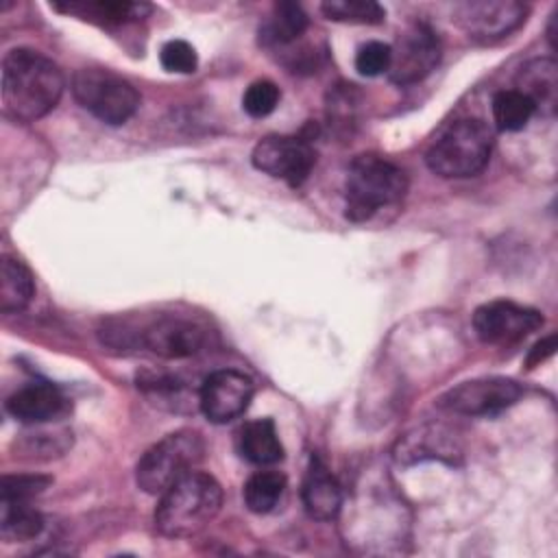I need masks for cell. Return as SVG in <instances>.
<instances>
[{
  "label": "cell",
  "mask_w": 558,
  "mask_h": 558,
  "mask_svg": "<svg viewBox=\"0 0 558 558\" xmlns=\"http://www.w3.org/2000/svg\"><path fill=\"white\" fill-rule=\"evenodd\" d=\"M493 135L482 120L451 122L425 155L427 168L445 179H464L484 170L490 159Z\"/></svg>",
  "instance_id": "4"
},
{
  "label": "cell",
  "mask_w": 558,
  "mask_h": 558,
  "mask_svg": "<svg viewBox=\"0 0 558 558\" xmlns=\"http://www.w3.org/2000/svg\"><path fill=\"white\" fill-rule=\"evenodd\" d=\"M543 325L541 312L512 301H490L475 310L473 327L488 344H508L525 338Z\"/></svg>",
  "instance_id": "12"
},
{
  "label": "cell",
  "mask_w": 558,
  "mask_h": 558,
  "mask_svg": "<svg viewBox=\"0 0 558 558\" xmlns=\"http://www.w3.org/2000/svg\"><path fill=\"white\" fill-rule=\"evenodd\" d=\"M0 534L7 543L31 541L44 527V519L31 501H0Z\"/></svg>",
  "instance_id": "21"
},
{
  "label": "cell",
  "mask_w": 558,
  "mask_h": 558,
  "mask_svg": "<svg viewBox=\"0 0 558 558\" xmlns=\"http://www.w3.org/2000/svg\"><path fill=\"white\" fill-rule=\"evenodd\" d=\"M279 87L272 81H255L246 87L242 96V107L251 118H266L279 105Z\"/></svg>",
  "instance_id": "25"
},
{
  "label": "cell",
  "mask_w": 558,
  "mask_h": 558,
  "mask_svg": "<svg viewBox=\"0 0 558 558\" xmlns=\"http://www.w3.org/2000/svg\"><path fill=\"white\" fill-rule=\"evenodd\" d=\"M390 68V44L368 41L355 54V70L362 76H377Z\"/></svg>",
  "instance_id": "28"
},
{
  "label": "cell",
  "mask_w": 558,
  "mask_h": 558,
  "mask_svg": "<svg viewBox=\"0 0 558 558\" xmlns=\"http://www.w3.org/2000/svg\"><path fill=\"white\" fill-rule=\"evenodd\" d=\"M52 480L46 475H4L0 484V501H31Z\"/></svg>",
  "instance_id": "26"
},
{
  "label": "cell",
  "mask_w": 558,
  "mask_h": 558,
  "mask_svg": "<svg viewBox=\"0 0 558 558\" xmlns=\"http://www.w3.org/2000/svg\"><path fill=\"white\" fill-rule=\"evenodd\" d=\"M240 453L253 464H275L283 458V445L277 436L272 418L248 421L238 436Z\"/></svg>",
  "instance_id": "17"
},
{
  "label": "cell",
  "mask_w": 558,
  "mask_h": 558,
  "mask_svg": "<svg viewBox=\"0 0 558 558\" xmlns=\"http://www.w3.org/2000/svg\"><path fill=\"white\" fill-rule=\"evenodd\" d=\"M286 488V477L279 471H257L244 484V504L251 512H270Z\"/></svg>",
  "instance_id": "23"
},
{
  "label": "cell",
  "mask_w": 558,
  "mask_h": 558,
  "mask_svg": "<svg viewBox=\"0 0 558 558\" xmlns=\"http://www.w3.org/2000/svg\"><path fill=\"white\" fill-rule=\"evenodd\" d=\"M205 456L201 434L179 429L155 442L137 462V486L148 495H163L183 475L194 471Z\"/></svg>",
  "instance_id": "5"
},
{
  "label": "cell",
  "mask_w": 558,
  "mask_h": 558,
  "mask_svg": "<svg viewBox=\"0 0 558 558\" xmlns=\"http://www.w3.org/2000/svg\"><path fill=\"white\" fill-rule=\"evenodd\" d=\"M140 342L155 355L181 360L198 353L205 344V331L192 320L163 316L144 327Z\"/></svg>",
  "instance_id": "13"
},
{
  "label": "cell",
  "mask_w": 558,
  "mask_h": 558,
  "mask_svg": "<svg viewBox=\"0 0 558 558\" xmlns=\"http://www.w3.org/2000/svg\"><path fill=\"white\" fill-rule=\"evenodd\" d=\"M440 61V39L423 22L410 24L390 46L388 76L397 85H412L423 81Z\"/></svg>",
  "instance_id": "8"
},
{
  "label": "cell",
  "mask_w": 558,
  "mask_h": 558,
  "mask_svg": "<svg viewBox=\"0 0 558 558\" xmlns=\"http://www.w3.org/2000/svg\"><path fill=\"white\" fill-rule=\"evenodd\" d=\"M159 61H161L163 70L179 72V74H190L198 65V57H196L194 46H190L183 39L166 41L161 52H159Z\"/></svg>",
  "instance_id": "27"
},
{
  "label": "cell",
  "mask_w": 558,
  "mask_h": 558,
  "mask_svg": "<svg viewBox=\"0 0 558 558\" xmlns=\"http://www.w3.org/2000/svg\"><path fill=\"white\" fill-rule=\"evenodd\" d=\"M307 31V15L296 2H277L268 22L262 26L259 37L268 48H283L296 41Z\"/></svg>",
  "instance_id": "19"
},
{
  "label": "cell",
  "mask_w": 558,
  "mask_h": 558,
  "mask_svg": "<svg viewBox=\"0 0 558 558\" xmlns=\"http://www.w3.org/2000/svg\"><path fill=\"white\" fill-rule=\"evenodd\" d=\"M527 7L514 0L460 2L453 9L458 26L477 41H495L510 35L525 20Z\"/></svg>",
  "instance_id": "10"
},
{
  "label": "cell",
  "mask_w": 558,
  "mask_h": 558,
  "mask_svg": "<svg viewBox=\"0 0 558 558\" xmlns=\"http://www.w3.org/2000/svg\"><path fill=\"white\" fill-rule=\"evenodd\" d=\"M534 105L517 89H501L493 96V120L499 131H521L534 116Z\"/></svg>",
  "instance_id": "22"
},
{
  "label": "cell",
  "mask_w": 558,
  "mask_h": 558,
  "mask_svg": "<svg viewBox=\"0 0 558 558\" xmlns=\"http://www.w3.org/2000/svg\"><path fill=\"white\" fill-rule=\"evenodd\" d=\"M521 397V386L508 377H480L462 381L440 397V408L464 416H488L510 408Z\"/></svg>",
  "instance_id": "9"
},
{
  "label": "cell",
  "mask_w": 558,
  "mask_h": 558,
  "mask_svg": "<svg viewBox=\"0 0 558 558\" xmlns=\"http://www.w3.org/2000/svg\"><path fill=\"white\" fill-rule=\"evenodd\" d=\"M554 351H556V336L551 333V336L543 338L541 342H536V344L530 349V355H527V360H525L527 368L538 366V364H541V362H545Z\"/></svg>",
  "instance_id": "29"
},
{
  "label": "cell",
  "mask_w": 558,
  "mask_h": 558,
  "mask_svg": "<svg viewBox=\"0 0 558 558\" xmlns=\"http://www.w3.org/2000/svg\"><path fill=\"white\" fill-rule=\"evenodd\" d=\"M35 294L31 270L15 257L4 255L0 262V310L4 314L22 312Z\"/></svg>",
  "instance_id": "20"
},
{
  "label": "cell",
  "mask_w": 558,
  "mask_h": 558,
  "mask_svg": "<svg viewBox=\"0 0 558 558\" xmlns=\"http://www.w3.org/2000/svg\"><path fill=\"white\" fill-rule=\"evenodd\" d=\"M253 399V381L248 375L222 368L205 377L201 392H198V405L201 412L207 416V421L220 425L229 423L235 416H240Z\"/></svg>",
  "instance_id": "11"
},
{
  "label": "cell",
  "mask_w": 558,
  "mask_h": 558,
  "mask_svg": "<svg viewBox=\"0 0 558 558\" xmlns=\"http://www.w3.org/2000/svg\"><path fill=\"white\" fill-rule=\"evenodd\" d=\"M72 94L100 122L124 124L140 107L137 89L111 70L85 68L72 76Z\"/></svg>",
  "instance_id": "6"
},
{
  "label": "cell",
  "mask_w": 558,
  "mask_h": 558,
  "mask_svg": "<svg viewBox=\"0 0 558 558\" xmlns=\"http://www.w3.org/2000/svg\"><path fill=\"white\" fill-rule=\"evenodd\" d=\"M7 412L28 425L54 421L68 412V399L61 390L48 381H31L15 390L7 403Z\"/></svg>",
  "instance_id": "14"
},
{
  "label": "cell",
  "mask_w": 558,
  "mask_h": 558,
  "mask_svg": "<svg viewBox=\"0 0 558 558\" xmlns=\"http://www.w3.org/2000/svg\"><path fill=\"white\" fill-rule=\"evenodd\" d=\"M52 9L72 13L85 20H94L100 24H124L133 20L146 17L153 7L146 2H122V0H98V2H68L52 4Z\"/></svg>",
  "instance_id": "18"
},
{
  "label": "cell",
  "mask_w": 558,
  "mask_h": 558,
  "mask_svg": "<svg viewBox=\"0 0 558 558\" xmlns=\"http://www.w3.org/2000/svg\"><path fill=\"white\" fill-rule=\"evenodd\" d=\"M517 92L527 96L534 109L551 116L558 102V68L551 59H532L517 74Z\"/></svg>",
  "instance_id": "16"
},
{
  "label": "cell",
  "mask_w": 558,
  "mask_h": 558,
  "mask_svg": "<svg viewBox=\"0 0 558 558\" xmlns=\"http://www.w3.org/2000/svg\"><path fill=\"white\" fill-rule=\"evenodd\" d=\"M63 94V74L46 54L13 48L2 59V107L17 122L44 118Z\"/></svg>",
  "instance_id": "1"
},
{
  "label": "cell",
  "mask_w": 558,
  "mask_h": 558,
  "mask_svg": "<svg viewBox=\"0 0 558 558\" xmlns=\"http://www.w3.org/2000/svg\"><path fill=\"white\" fill-rule=\"evenodd\" d=\"M222 506L220 484L203 471H190L172 484L155 510V527L170 538H187L205 530Z\"/></svg>",
  "instance_id": "2"
},
{
  "label": "cell",
  "mask_w": 558,
  "mask_h": 558,
  "mask_svg": "<svg viewBox=\"0 0 558 558\" xmlns=\"http://www.w3.org/2000/svg\"><path fill=\"white\" fill-rule=\"evenodd\" d=\"M320 9L327 20L349 24H381L386 17L384 7L373 0H331L323 2Z\"/></svg>",
  "instance_id": "24"
},
{
  "label": "cell",
  "mask_w": 558,
  "mask_h": 558,
  "mask_svg": "<svg viewBox=\"0 0 558 558\" xmlns=\"http://www.w3.org/2000/svg\"><path fill=\"white\" fill-rule=\"evenodd\" d=\"M251 161L268 177L296 187L310 177L316 163V150L301 135H266L255 144Z\"/></svg>",
  "instance_id": "7"
},
{
  "label": "cell",
  "mask_w": 558,
  "mask_h": 558,
  "mask_svg": "<svg viewBox=\"0 0 558 558\" xmlns=\"http://www.w3.org/2000/svg\"><path fill=\"white\" fill-rule=\"evenodd\" d=\"M301 495L305 512L316 521H331L342 506L340 484L318 456L310 460Z\"/></svg>",
  "instance_id": "15"
},
{
  "label": "cell",
  "mask_w": 558,
  "mask_h": 558,
  "mask_svg": "<svg viewBox=\"0 0 558 558\" xmlns=\"http://www.w3.org/2000/svg\"><path fill=\"white\" fill-rule=\"evenodd\" d=\"M405 192L408 177L397 163L379 155H357L344 183V214L353 222L368 220L381 207L399 203Z\"/></svg>",
  "instance_id": "3"
}]
</instances>
